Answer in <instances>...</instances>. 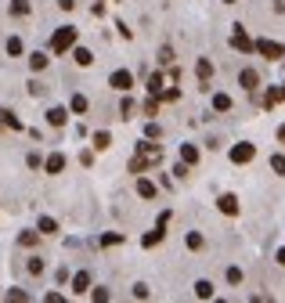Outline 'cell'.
<instances>
[{
	"instance_id": "obj_1",
	"label": "cell",
	"mask_w": 285,
	"mask_h": 303,
	"mask_svg": "<svg viewBox=\"0 0 285 303\" xmlns=\"http://www.w3.org/2000/svg\"><path fill=\"white\" fill-rule=\"evenodd\" d=\"M72 43H76V29H72V25H62V29L51 36V51H54V54H65Z\"/></svg>"
},
{
	"instance_id": "obj_2",
	"label": "cell",
	"mask_w": 285,
	"mask_h": 303,
	"mask_svg": "<svg viewBox=\"0 0 285 303\" xmlns=\"http://www.w3.org/2000/svg\"><path fill=\"white\" fill-rule=\"evenodd\" d=\"M253 47H257L267 62H278V58H285V47H282V43H275V40H260V43H253Z\"/></svg>"
},
{
	"instance_id": "obj_3",
	"label": "cell",
	"mask_w": 285,
	"mask_h": 303,
	"mask_svg": "<svg viewBox=\"0 0 285 303\" xmlns=\"http://www.w3.org/2000/svg\"><path fill=\"white\" fill-rule=\"evenodd\" d=\"M109 87H112V90H119V94H127V90L134 87V76H130L127 69H116V72L109 76Z\"/></svg>"
},
{
	"instance_id": "obj_4",
	"label": "cell",
	"mask_w": 285,
	"mask_h": 303,
	"mask_svg": "<svg viewBox=\"0 0 285 303\" xmlns=\"http://www.w3.org/2000/svg\"><path fill=\"white\" fill-rule=\"evenodd\" d=\"M253 155H257V148H253L249 141H242V145H235V148H231V162H249Z\"/></svg>"
},
{
	"instance_id": "obj_5",
	"label": "cell",
	"mask_w": 285,
	"mask_h": 303,
	"mask_svg": "<svg viewBox=\"0 0 285 303\" xmlns=\"http://www.w3.org/2000/svg\"><path fill=\"white\" fill-rule=\"evenodd\" d=\"M195 72H199V83H202V90H209V76H213V62H209V58H199Z\"/></svg>"
},
{
	"instance_id": "obj_6",
	"label": "cell",
	"mask_w": 285,
	"mask_h": 303,
	"mask_svg": "<svg viewBox=\"0 0 285 303\" xmlns=\"http://www.w3.org/2000/svg\"><path fill=\"white\" fill-rule=\"evenodd\" d=\"M238 83H242V87L249 90V94H253V90L260 87V76H257V69H242V72H238Z\"/></svg>"
},
{
	"instance_id": "obj_7",
	"label": "cell",
	"mask_w": 285,
	"mask_h": 303,
	"mask_svg": "<svg viewBox=\"0 0 285 303\" xmlns=\"http://www.w3.org/2000/svg\"><path fill=\"white\" fill-rule=\"evenodd\" d=\"M231 47H235V51H246V54L253 51V40H249V36L242 33V25H235V36H231Z\"/></svg>"
},
{
	"instance_id": "obj_8",
	"label": "cell",
	"mask_w": 285,
	"mask_h": 303,
	"mask_svg": "<svg viewBox=\"0 0 285 303\" xmlns=\"http://www.w3.org/2000/svg\"><path fill=\"white\" fill-rule=\"evenodd\" d=\"M43 170H47V173H62V170H65V155H62V152H54V155H47V162H43Z\"/></svg>"
},
{
	"instance_id": "obj_9",
	"label": "cell",
	"mask_w": 285,
	"mask_h": 303,
	"mask_svg": "<svg viewBox=\"0 0 285 303\" xmlns=\"http://www.w3.org/2000/svg\"><path fill=\"white\" fill-rule=\"evenodd\" d=\"M217 206H220V213H228V217H235V213H238V199H235V195H220Z\"/></svg>"
},
{
	"instance_id": "obj_10",
	"label": "cell",
	"mask_w": 285,
	"mask_h": 303,
	"mask_svg": "<svg viewBox=\"0 0 285 303\" xmlns=\"http://www.w3.org/2000/svg\"><path fill=\"white\" fill-rule=\"evenodd\" d=\"M162 235H166V227H159V224H155V231H148V235L141 238V246H144V249H152V246H159V242H162Z\"/></svg>"
},
{
	"instance_id": "obj_11",
	"label": "cell",
	"mask_w": 285,
	"mask_h": 303,
	"mask_svg": "<svg viewBox=\"0 0 285 303\" xmlns=\"http://www.w3.org/2000/svg\"><path fill=\"white\" fill-rule=\"evenodd\" d=\"M87 289H91V271H80L72 278V293H87Z\"/></svg>"
},
{
	"instance_id": "obj_12",
	"label": "cell",
	"mask_w": 285,
	"mask_h": 303,
	"mask_svg": "<svg viewBox=\"0 0 285 303\" xmlns=\"http://www.w3.org/2000/svg\"><path fill=\"white\" fill-rule=\"evenodd\" d=\"M195 296H199V300H213V282H195Z\"/></svg>"
},
{
	"instance_id": "obj_13",
	"label": "cell",
	"mask_w": 285,
	"mask_h": 303,
	"mask_svg": "<svg viewBox=\"0 0 285 303\" xmlns=\"http://www.w3.org/2000/svg\"><path fill=\"white\" fill-rule=\"evenodd\" d=\"M148 94H152V98L162 94V72H152V76H148Z\"/></svg>"
},
{
	"instance_id": "obj_14",
	"label": "cell",
	"mask_w": 285,
	"mask_h": 303,
	"mask_svg": "<svg viewBox=\"0 0 285 303\" xmlns=\"http://www.w3.org/2000/svg\"><path fill=\"white\" fill-rule=\"evenodd\" d=\"M148 166H152V159H148V155H141V152H138V155L130 159V173H141V170H148Z\"/></svg>"
},
{
	"instance_id": "obj_15",
	"label": "cell",
	"mask_w": 285,
	"mask_h": 303,
	"mask_svg": "<svg viewBox=\"0 0 285 303\" xmlns=\"http://www.w3.org/2000/svg\"><path fill=\"white\" fill-rule=\"evenodd\" d=\"M65 119H69L65 109H51V112H47V123H51V127H65Z\"/></svg>"
},
{
	"instance_id": "obj_16",
	"label": "cell",
	"mask_w": 285,
	"mask_h": 303,
	"mask_svg": "<svg viewBox=\"0 0 285 303\" xmlns=\"http://www.w3.org/2000/svg\"><path fill=\"white\" fill-rule=\"evenodd\" d=\"M181 159L188 166H195V162H199V148H195V145H181Z\"/></svg>"
},
{
	"instance_id": "obj_17",
	"label": "cell",
	"mask_w": 285,
	"mask_h": 303,
	"mask_svg": "<svg viewBox=\"0 0 285 303\" xmlns=\"http://www.w3.org/2000/svg\"><path fill=\"white\" fill-rule=\"evenodd\" d=\"M138 195H141V199H155V184H152V180H138Z\"/></svg>"
},
{
	"instance_id": "obj_18",
	"label": "cell",
	"mask_w": 285,
	"mask_h": 303,
	"mask_svg": "<svg viewBox=\"0 0 285 303\" xmlns=\"http://www.w3.org/2000/svg\"><path fill=\"white\" fill-rule=\"evenodd\" d=\"M0 123H4V127H11V130H22L18 116H14V112H7V109H0Z\"/></svg>"
},
{
	"instance_id": "obj_19",
	"label": "cell",
	"mask_w": 285,
	"mask_h": 303,
	"mask_svg": "<svg viewBox=\"0 0 285 303\" xmlns=\"http://www.w3.org/2000/svg\"><path fill=\"white\" fill-rule=\"evenodd\" d=\"M29 69H33V72L47 69V58H43V51H33V54H29Z\"/></svg>"
},
{
	"instance_id": "obj_20",
	"label": "cell",
	"mask_w": 285,
	"mask_h": 303,
	"mask_svg": "<svg viewBox=\"0 0 285 303\" xmlns=\"http://www.w3.org/2000/svg\"><path fill=\"white\" fill-rule=\"evenodd\" d=\"M278 101H282V87H271V90L264 94V109H275Z\"/></svg>"
},
{
	"instance_id": "obj_21",
	"label": "cell",
	"mask_w": 285,
	"mask_h": 303,
	"mask_svg": "<svg viewBox=\"0 0 285 303\" xmlns=\"http://www.w3.org/2000/svg\"><path fill=\"white\" fill-rule=\"evenodd\" d=\"M72 58H76V65H83V69L91 65V62H94V54L87 51V47H76V51H72Z\"/></svg>"
},
{
	"instance_id": "obj_22",
	"label": "cell",
	"mask_w": 285,
	"mask_h": 303,
	"mask_svg": "<svg viewBox=\"0 0 285 303\" xmlns=\"http://www.w3.org/2000/svg\"><path fill=\"white\" fill-rule=\"evenodd\" d=\"M213 109H217V112H228V109H231V98H228V94H213Z\"/></svg>"
},
{
	"instance_id": "obj_23",
	"label": "cell",
	"mask_w": 285,
	"mask_h": 303,
	"mask_svg": "<svg viewBox=\"0 0 285 303\" xmlns=\"http://www.w3.org/2000/svg\"><path fill=\"white\" fill-rule=\"evenodd\" d=\"M58 231V220H51V217H40V235H54Z\"/></svg>"
},
{
	"instance_id": "obj_24",
	"label": "cell",
	"mask_w": 285,
	"mask_h": 303,
	"mask_svg": "<svg viewBox=\"0 0 285 303\" xmlns=\"http://www.w3.org/2000/svg\"><path fill=\"white\" fill-rule=\"evenodd\" d=\"M69 109H72V112H87V98H83V94H72Z\"/></svg>"
},
{
	"instance_id": "obj_25",
	"label": "cell",
	"mask_w": 285,
	"mask_h": 303,
	"mask_svg": "<svg viewBox=\"0 0 285 303\" xmlns=\"http://www.w3.org/2000/svg\"><path fill=\"white\" fill-rule=\"evenodd\" d=\"M184 242H188V249H202V246H206V238H202L199 231H191V235H188Z\"/></svg>"
},
{
	"instance_id": "obj_26",
	"label": "cell",
	"mask_w": 285,
	"mask_h": 303,
	"mask_svg": "<svg viewBox=\"0 0 285 303\" xmlns=\"http://www.w3.org/2000/svg\"><path fill=\"white\" fill-rule=\"evenodd\" d=\"M36 238H40V231H22L18 235V246H36Z\"/></svg>"
},
{
	"instance_id": "obj_27",
	"label": "cell",
	"mask_w": 285,
	"mask_h": 303,
	"mask_svg": "<svg viewBox=\"0 0 285 303\" xmlns=\"http://www.w3.org/2000/svg\"><path fill=\"white\" fill-rule=\"evenodd\" d=\"M29 275H43V260H40V256H29Z\"/></svg>"
},
{
	"instance_id": "obj_28",
	"label": "cell",
	"mask_w": 285,
	"mask_h": 303,
	"mask_svg": "<svg viewBox=\"0 0 285 303\" xmlns=\"http://www.w3.org/2000/svg\"><path fill=\"white\" fill-rule=\"evenodd\" d=\"M271 170H275L278 177H285V155H271Z\"/></svg>"
},
{
	"instance_id": "obj_29",
	"label": "cell",
	"mask_w": 285,
	"mask_h": 303,
	"mask_svg": "<svg viewBox=\"0 0 285 303\" xmlns=\"http://www.w3.org/2000/svg\"><path fill=\"white\" fill-rule=\"evenodd\" d=\"M242 278H246L242 267H228V282H231V285H242Z\"/></svg>"
},
{
	"instance_id": "obj_30",
	"label": "cell",
	"mask_w": 285,
	"mask_h": 303,
	"mask_svg": "<svg viewBox=\"0 0 285 303\" xmlns=\"http://www.w3.org/2000/svg\"><path fill=\"white\" fill-rule=\"evenodd\" d=\"M11 14H29V0H11Z\"/></svg>"
},
{
	"instance_id": "obj_31",
	"label": "cell",
	"mask_w": 285,
	"mask_h": 303,
	"mask_svg": "<svg viewBox=\"0 0 285 303\" xmlns=\"http://www.w3.org/2000/svg\"><path fill=\"white\" fill-rule=\"evenodd\" d=\"M109 145H112V138H109L105 130H98V134H94V148H109Z\"/></svg>"
},
{
	"instance_id": "obj_32",
	"label": "cell",
	"mask_w": 285,
	"mask_h": 303,
	"mask_svg": "<svg viewBox=\"0 0 285 303\" xmlns=\"http://www.w3.org/2000/svg\"><path fill=\"white\" fill-rule=\"evenodd\" d=\"M7 54H14V58L22 54V40H18V36H11V40H7Z\"/></svg>"
},
{
	"instance_id": "obj_33",
	"label": "cell",
	"mask_w": 285,
	"mask_h": 303,
	"mask_svg": "<svg viewBox=\"0 0 285 303\" xmlns=\"http://www.w3.org/2000/svg\"><path fill=\"white\" fill-rule=\"evenodd\" d=\"M119 242H123V235H119V231H112V235H101V246H119Z\"/></svg>"
},
{
	"instance_id": "obj_34",
	"label": "cell",
	"mask_w": 285,
	"mask_h": 303,
	"mask_svg": "<svg viewBox=\"0 0 285 303\" xmlns=\"http://www.w3.org/2000/svg\"><path fill=\"white\" fill-rule=\"evenodd\" d=\"M159 112V98H148L144 101V116H155Z\"/></svg>"
},
{
	"instance_id": "obj_35",
	"label": "cell",
	"mask_w": 285,
	"mask_h": 303,
	"mask_svg": "<svg viewBox=\"0 0 285 303\" xmlns=\"http://www.w3.org/2000/svg\"><path fill=\"white\" fill-rule=\"evenodd\" d=\"M119 112H123V119H130V112H134V101H130V98H123V101H119Z\"/></svg>"
},
{
	"instance_id": "obj_36",
	"label": "cell",
	"mask_w": 285,
	"mask_h": 303,
	"mask_svg": "<svg viewBox=\"0 0 285 303\" xmlns=\"http://www.w3.org/2000/svg\"><path fill=\"white\" fill-rule=\"evenodd\" d=\"M134 296H138V300H148V285L138 282V285H134Z\"/></svg>"
},
{
	"instance_id": "obj_37",
	"label": "cell",
	"mask_w": 285,
	"mask_h": 303,
	"mask_svg": "<svg viewBox=\"0 0 285 303\" xmlns=\"http://www.w3.org/2000/svg\"><path fill=\"white\" fill-rule=\"evenodd\" d=\"M159 134H162L159 123H148V127H144V138H159Z\"/></svg>"
},
{
	"instance_id": "obj_38",
	"label": "cell",
	"mask_w": 285,
	"mask_h": 303,
	"mask_svg": "<svg viewBox=\"0 0 285 303\" xmlns=\"http://www.w3.org/2000/svg\"><path fill=\"white\" fill-rule=\"evenodd\" d=\"M159 98H162V101H177V98H181V90H162Z\"/></svg>"
},
{
	"instance_id": "obj_39",
	"label": "cell",
	"mask_w": 285,
	"mask_h": 303,
	"mask_svg": "<svg viewBox=\"0 0 285 303\" xmlns=\"http://www.w3.org/2000/svg\"><path fill=\"white\" fill-rule=\"evenodd\" d=\"M58 7H62V11H72V7H76V0H58Z\"/></svg>"
},
{
	"instance_id": "obj_40",
	"label": "cell",
	"mask_w": 285,
	"mask_h": 303,
	"mask_svg": "<svg viewBox=\"0 0 285 303\" xmlns=\"http://www.w3.org/2000/svg\"><path fill=\"white\" fill-rule=\"evenodd\" d=\"M278 141H282V145H285V123H282V127H278Z\"/></svg>"
},
{
	"instance_id": "obj_41",
	"label": "cell",
	"mask_w": 285,
	"mask_h": 303,
	"mask_svg": "<svg viewBox=\"0 0 285 303\" xmlns=\"http://www.w3.org/2000/svg\"><path fill=\"white\" fill-rule=\"evenodd\" d=\"M278 264H282V267H285V249H278Z\"/></svg>"
},
{
	"instance_id": "obj_42",
	"label": "cell",
	"mask_w": 285,
	"mask_h": 303,
	"mask_svg": "<svg viewBox=\"0 0 285 303\" xmlns=\"http://www.w3.org/2000/svg\"><path fill=\"white\" fill-rule=\"evenodd\" d=\"M224 4H235V0H224Z\"/></svg>"
},
{
	"instance_id": "obj_43",
	"label": "cell",
	"mask_w": 285,
	"mask_h": 303,
	"mask_svg": "<svg viewBox=\"0 0 285 303\" xmlns=\"http://www.w3.org/2000/svg\"><path fill=\"white\" fill-rule=\"evenodd\" d=\"M282 101H285V90H282Z\"/></svg>"
}]
</instances>
